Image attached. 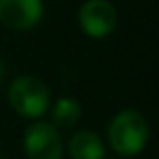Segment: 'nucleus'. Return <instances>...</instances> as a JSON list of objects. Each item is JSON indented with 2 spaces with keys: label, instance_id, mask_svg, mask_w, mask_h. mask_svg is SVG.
Wrapping results in <instances>:
<instances>
[{
  "label": "nucleus",
  "instance_id": "obj_1",
  "mask_svg": "<svg viewBox=\"0 0 159 159\" xmlns=\"http://www.w3.org/2000/svg\"><path fill=\"white\" fill-rule=\"evenodd\" d=\"M107 137H109V146L118 155L135 157L146 148L148 137H150V129H148L146 118L139 111L124 109V111H118L111 118Z\"/></svg>",
  "mask_w": 159,
  "mask_h": 159
},
{
  "label": "nucleus",
  "instance_id": "obj_2",
  "mask_svg": "<svg viewBox=\"0 0 159 159\" xmlns=\"http://www.w3.org/2000/svg\"><path fill=\"white\" fill-rule=\"evenodd\" d=\"M9 102L16 113L29 120L42 118L50 107V92L37 76H18L9 87Z\"/></svg>",
  "mask_w": 159,
  "mask_h": 159
},
{
  "label": "nucleus",
  "instance_id": "obj_3",
  "mask_svg": "<svg viewBox=\"0 0 159 159\" xmlns=\"http://www.w3.org/2000/svg\"><path fill=\"white\" fill-rule=\"evenodd\" d=\"M24 152L29 159H61L63 139L59 129H55L50 122L35 120L24 131Z\"/></svg>",
  "mask_w": 159,
  "mask_h": 159
},
{
  "label": "nucleus",
  "instance_id": "obj_4",
  "mask_svg": "<svg viewBox=\"0 0 159 159\" xmlns=\"http://www.w3.org/2000/svg\"><path fill=\"white\" fill-rule=\"evenodd\" d=\"M118 11L109 0H85L79 9V26L87 37L102 39L116 31Z\"/></svg>",
  "mask_w": 159,
  "mask_h": 159
},
{
  "label": "nucleus",
  "instance_id": "obj_5",
  "mask_svg": "<svg viewBox=\"0 0 159 159\" xmlns=\"http://www.w3.org/2000/svg\"><path fill=\"white\" fill-rule=\"evenodd\" d=\"M44 18L42 0H0V24L9 31H31Z\"/></svg>",
  "mask_w": 159,
  "mask_h": 159
},
{
  "label": "nucleus",
  "instance_id": "obj_6",
  "mask_svg": "<svg viewBox=\"0 0 159 159\" xmlns=\"http://www.w3.org/2000/svg\"><path fill=\"white\" fill-rule=\"evenodd\" d=\"M72 159H105V142L96 131H79L68 142Z\"/></svg>",
  "mask_w": 159,
  "mask_h": 159
},
{
  "label": "nucleus",
  "instance_id": "obj_7",
  "mask_svg": "<svg viewBox=\"0 0 159 159\" xmlns=\"http://www.w3.org/2000/svg\"><path fill=\"white\" fill-rule=\"evenodd\" d=\"M50 116H52V122H50V124H52L55 129H72V126L81 120L83 109H81V105H79L76 98L63 96V98H59V100L52 105Z\"/></svg>",
  "mask_w": 159,
  "mask_h": 159
},
{
  "label": "nucleus",
  "instance_id": "obj_8",
  "mask_svg": "<svg viewBox=\"0 0 159 159\" xmlns=\"http://www.w3.org/2000/svg\"><path fill=\"white\" fill-rule=\"evenodd\" d=\"M2 74H5V68H2V61H0V79H2Z\"/></svg>",
  "mask_w": 159,
  "mask_h": 159
},
{
  "label": "nucleus",
  "instance_id": "obj_9",
  "mask_svg": "<svg viewBox=\"0 0 159 159\" xmlns=\"http://www.w3.org/2000/svg\"><path fill=\"white\" fill-rule=\"evenodd\" d=\"M0 159H2V157H0Z\"/></svg>",
  "mask_w": 159,
  "mask_h": 159
}]
</instances>
